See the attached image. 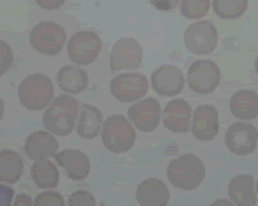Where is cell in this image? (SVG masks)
<instances>
[{"label": "cell", "instance_id": "6da1fadb", "mask_svg": "<svg viewBox=\"0 0 258 206\" xmlns=\"http://www.w3.org/2000/svg\"><path fill=\"white\" fill-rule=\"evenodd\" d=\"M81 103L73 95L61 93L55 97L52 103L45 108L42 123L47 132L55 137H64L75 131V126L79 116Z\"/></svg>", "mask_w": 258, "mask_h": 206}, {"label": "cell", "instance_id": "7a4b0ae2", "mask_svg": "<svg viewBox=\"0 0 258 206\" xmlns=\"http://www.w3.org/2000/svg\"><path fill=\"white\" fill-rule=\"evenodd\" d=\"M205 164L199 156L185 153L169 161L166 168V177L173 187L190 192L196 190L205 180Z\"/></svg>", "mask_w": 258, "mask_h": 206}, {"label": "cell", "instance_id": "3957f363", "mask_svg": "<svg viewBox=\"0 0 258 206\" xmlns=\"http://www.w3.org/2000/svg\"><path fill=\"white\" fill-rule=\"evenodd\" d=\"M55 98V87L52 79L42 74L34 73L26 76L18 87V100L23 108L29 112H40L45 110Z\"/></svg>", "mask_w": 258, "mask_h": 206}, {"label": "cell", "instance_id": "277c9868", "mask_svg": "<svg viewBox=\"0 0 258 206\" xmlns=\"http://www.w3.org/2000/svg\"><path fill=\"white\" fill-rule=\"evenodd\" d=\"M100 139L110 153L121 155L129 152L136 144V129L126 116L111 115L102 123Z\"/></svg>", "mask_w": 258, "mask_h": 206}, {"label": "cell", "instance_id": "5b68a950", "mask_svg": "<svg viewBox=\"0 0 258 206\" xmlns=\"http://www.w3.org/2000/svg\"><path fill=\"white\" fill-rule=\"evenodd\" d=\"M67 41V31L55 21H40L29 33L31 47L40 55H47V57L58 55L64 49Z\"/></svg>", "mask_w": 258, "mask_h": 206}, {"label": "cell", "instance_id": "8992f818", "mask_svg": "<svg viewBox=\"0 0 258 206\" xmlns=\"http://www.w3.org/2000/svg\"><path fill=\"white\" fill-rule=\"evenodd\" d=\"M68 57L76 66H89L99 58L102 52V39L92 31H79L67 41Z\"/></svg>", "mask_w": 258, "mask_h": 206}, {"label": "cell", "instance_id": "52a82bcc", "mask_svg": "<svg viewBox=\"0 0 258 206\" xmlns=\"http://www.w3.org/2000/svg\"><path fill=\"white\" fill-rule=\"evenodd\" d=\"M150 89L149 79L137 71H124L111 79L110 92L121 103H134L142 100Z\"/></svg>", "mask_w": 258, "mask_h": 206}, {"label": "cell", "instance_id": "ba28073f", "mask_svg": "<svg viewBox=\"0 0 258 206\" xmlns=\"http://www.w3.org/2000/svg\"><path fill=\"white\" fill-rule=\"evenodd\" d=\"M144 50L142 45L134 37H121L111 45L110 68L113 73L136 71L142 66Z\"/></svg>", "mask_w": 258, "mask_h": 206}, {"label": "cell", "instance_id": "9c48e42d", "mask_svg": "<svg viewBox=\"0 0 258 206\" xmlns=\"http://www.w3.org/2000/svg\"><path fill=\"white\" fill-rule=\"evenodd\" d=\"M218 29L212 21L199 20L184 31V45L194 55H208L218 45Z\"/></svg>", "mask_w": 258, "mask_h": 206}, {"label": "cell", "instance_id": "30bf717a", "mask_svg": "<svg viewBox=\"0 0 258 206\" xmlns=\"http://www.w3.org/2000/svg\"><path fill=\"white\" fill-rule=\"evenodd\" d=\"M187 84L190 90L200 95H208L216 90L221 82V69L212 60H197L189 66Z\"/></svg>", "mask_w": 258, "mask_h": 206}, {"label": "cell", "instance_id": "8fae6325", "mask_svg": "<svg viewBox=\"0 0 258 206\" xmlns=\"http://www.w3.org/2000/svg\"><path fill=\"white\" fill-rule=\"evenodd\" d=\"M226 147L237 156L252 155L258 145V131L253 124L248 121H239L229 126L224 136Z\"/></svg>", "mask_w": 258, "mask_h": 206}, {"label": "cell", "instance_id": "7c38bea8", "mask_svg": "<svg viewBox=\"0 0 258 206\" xmlns=\"http://www.w3.org/2000/svg\"><path fill=\"white\" fill-rule=\"evenodd\" d=\"M127 120L131 121L134 129L141 132L155 131L161 121V107L158 100L144 97L139 101H134L127 108Z\"/></svg>", "mask_w": 258, "mask_h": 206}, {"label": "cell", "instance_id": "4fadbf2b", "mask_svg": "<svg viewBox=\"0 0 258 206\" xmlns=\"http://www.w3.org/2000/svg\"><path fill=\"white\" fill-rule=\"evenodd\" d=\"M184 73L174 65H161L150 76L152 89L161 97H176L184 89Z\"/></svg>", "mask_w": 258, "mask_h": 206}, {"label": "cell", "instance_id": "5bb4252c", "mask_svg": "<svg viewBox=\"0 0 258 206\" xmlns=\"http://www.w3.org/2000/svg\"><path fill=\"white\" fill-rule=\"evenodd\" d=\"M220 131V115L213 105H200L192 112L190 132L200 142H210Z\"/></svg>", "mask_w": 258, "mask_h": 206}, {"label": "cell", "instance_id": "9a60e30c", "mask_svg": "<svg viewBox=\"0 0 258 206\" xmlns=\"http://www.w3.org/2000/svg\"><path fill=\"white\" fill-rule=\"evenodd\" d=\"M55 163L67 174V177L81 182L91 174V160L89 156L78 148H64L55 153Z\"/></svg>", "mask_w": 258, "mask_h": 206}, {"label": "cell", "instance_id": "2e32d148", "mask_svg": "<svg viewBox=\"0 0 258 206\" xmlns=\"http://www.w3.org/2000/svg\"><path fill=\"white\" fill-rule=\"evenodd\" d=\"M161 120H163V126L169 132L185 134L190 131L192 108L185 100L173 98L161 110Z\"/></svg>", "mask_w": 258, "mask_h": 206}, {"label": "cell", "instance_id": "e0dca14e", "mask_svg": "<svg viewBox=\"0 0 258 206\" xmlns=\"http://www.w3.org/2000/svg\"><path fill=\"white\" fill-rule=\"evenodd\" d=\"M58 152V140L53 134L47 131H34L31 132L24 142V153L29 160H42V158H52Z\"/></svg>", "mask_w": 258, "mask_h": 206}, {"label": "cell", "instance_id": "ac0fdd59", "mask_svg": "<svg viewBox=\"0 0 258 206\" xmlns=\"http://www.w3.org/2000/svg\"><path fill=\"white\" fill-rule=\"evenodd\" d=\"M169 190L163 180L150 177L142 180L136 190V200L139 206H168Z\"/></svg>", "mask_w": 258, "mask_h": 206}, {"label": "cell", "instance_id": "d6986e66", "mask_svg": "<svg viewBox=\"0 0 258 206\" xmlns=\"http://www.w3.org/2000/svg\"><path fill=\"white\" fill-rule=\"evenodd\" d=\"M228 196L234 206H256L258 196L253 176L239 174V176L232 177L228 185Z\"/></svg>", "mask_w": 258, "mask_h": 206}, {"label": "cell", "instance_id": "ffe728a7", "mask_svg": "<svg viewBox=\"0 0 258 206\" xmlns=\"http://www.w3.org/2000/svg\"><path fill=\"white\" fill-rule=\"evenodd\" d=\"M102 123H103V116L99 108L91 105V103H81L79 116L75 126V131L81 139L94 140L95 137H99Z\"/></svg>", "mask_w": 258, "mask_h": 206}, {"label": "cell", "instance_id": "44dd1931", "mask_svg": "<svg viewBox=\"0 0 258 206\" xmlns=\"http://www.w3.org/2000/svg\"><path fill=\"white\" fill-rule=\"evenodd\" d=\"M56 84L60 90L67 95H78L87 90L89 87V76L86 71L76 65H67L60 68L56 73Z\"/></svg>", "mask_w": 258, "mask_h": 206}, {"label": "cell", "instance_id": "7402d4cb", "mask_svg": "<svg viewBox=\"0 0 258 206\" xmlns=\"http://www.w3.org/2000/svg\"><path fill=\"white\" fill-rule=\"evenodd\" d=\"M232 116L240 121H252L258 118V93L248 89L237 90L229 100Z\"/></svg>", "mask_w": 258, "mask_h": 206}, {"label": "cell", "instance_id": "603a6c76", "mask_svg": "<svg viewBox=\"0 0 258 206\" xmlns=\"http://www.w3.org/2000/svg\"><path fill=\"white\" fill-rule=\"evenodd\" d=\"M31 177L36 187L42 190H53L60 182V171L50 158H42L32 163Z\"/></svg>", "mask_w": 258, "mask_h": 206}, {"label": "cell", "instance_id": "cb8c5ba5", "mask_svg": "<svg viewBox=\"0 0 258 206\" xmlns=\"http://www.w3.org/2000/svg\"><path fill=\"white\" fill-rule=\"evenodd\" d=\"M24 161L13 150H0V182L15 185L23 176Z\"/></svg>", "mask_w": 258, "mask_h": 206}, {"label": "cell", "instance_id": "d4e9b609", "mask_svg": "<svg viewBox=\"0 0 258 206\" xmlns=\"http://www.w3.org/2000/svg\"><path fill=\"white\" fill-rule=\"evenodd\" d=\"M213 12L221 20H237L248 9V0H212Z\"/></svg>", "mask_w": 258, "mask_h": 206}, {"label": "cell", "instance_id": "484cf974", "mask_svg": "<svg viewBox=\"0 0 258 206\" xmlns=\"http://www.w3.org/2000/svg\"><path fill=\"white\" fill-rule=\"evenodd\" d=\"M179 10L185 20L199 21L210 10V0H179Z\"/></svg>", "mask_w": 258, "mask_h": 206}, {"label": "cell", "instance_id": "4316f807", "mask_svg": "<svg viewBox=\"0 0 258 206\" xmlns=\"http://www.w3.org/2000/svg\"><path fill=\"white\" fill-rule=\"evenodd\" d=\"M32 206H67V201L61 193L55 192V190H44L32 200Z\"/></svg>", "mask_w": 258, "mask_h": 206}, {"label": "cell", "instance_id": "83f0119b", "mask_svg": "<svg viewBox=\"0 0 258 206\" xmlns=\"http://www.w3.org/2000/svg\"><path fill=\"white\" fill-rule=\"evenodd\" d=\"M67 206H97V200L91 192L76 190L68 196Z\"/></svg>", "mask_w": 258, "mask_h": 206}, {"label": "cell", "instance_id": "f1b7e54d", "mask_svg": "<svg viewBox=\"0 0 258 206\" xmlns=\"http://www.w3.org/2000/svg\"><path fill=\"white\" fill-rule=\"evenodd\" d=\"M13 60H15V55H13L12 45L0 39V76H4L7 71L12 68Z\"/></svg>", "mask_w": 258, "mask_h": 206}, {"label": "cell", "instance_id": "f546056e", "mask_svg": "<svg viewBox=\"0 0 258 206\" xmlns=\"http://www.w3.org/2000/svg\"><path fill=\"white\" fill-rule=\"evenodd\" d=\"M15 198V190L12 185H7L0 182V206H12Z\"/></svg>", "mask_w": 258, "mask_h": 206}, {"label": "cell", "instance_id": "4dcf8cb0", "mask_svg": "<svg viewBox=\"0 0 258 206\" xmlns=\"http://www.w3.org/2000/svg\"><path fill=\"white\" fill-rule=\"evenodd\" d=\"M149 4L160 12H171L179 5V0H149Z\"/></svg>", "mask_w": 258, "mask_h": 206}, {"label": "cell", "instance_id": "1f68e13d", "mask_svg": "<svg viewBox=\"0 0 258 206\" xmlns=\"http://www.w3.org/2000/svg\"><path fill=\"white\" fill-rule=\"evenodd\" d=\"M64 2H67V0H36L39 9H42V10H58L64 5Z\"/></svg>", "mask_w": 258, "mask_h": 206}, {"label": "cell", "instance_id": "d6a6232c", "mask_svg": "<svg viewBox=\"0 0 258 206\" xmlns=\"http://www.w3.org/2000/svg\"><path fill=\"white\" fill-rule=\"evenodd\" d=\"M12 206H32V198L28 193H18L13 198Z\"/></svg>", "mask_w": 258, "mask_h": 206}, {"label": "cell", "instance_id": "836d02e7", "mask_svg": "<svg viewBox=\"0 0 258 206\" xmlns=\"http://www.w3.org/2000/svg\"><path fill=\"white\" fill-rule=\"evenodd\" d=\"M210 206H234L232 201L229 200V198H220V200L213 201Z\"/></svg>", "mask_w": 258, "mask_h": 206}, {"label": "cell", "instance_id": "e575fe53", "mask_svg": "<svg viewBox=\"0 0 258 206\" xmlns=\"http://www.w3.org/2000/svg\"><path fill=\"white\" fill-rule=\"evenodd\" d=\"M4 116H5V103L2 98H0V121L4 120Z\"/></svg>", "mask_w": 258, "mask_h": 206}, {"label": "cell", "instance_id": "d590c367", "mask_svg": "<svg viewBox=\"0 0 258 206\" xmlns=\"http://www.w3.org/2000/svg\"><path fill=\"white\" fill-rule=\"evenodd\" d=\"M255 69H256V73H258V57H256V60H255Z\"/></svg>", "mask_w": 258, "mask_h": 206}, {"label": "cell", "instance_id": "8d00e7d4", "mask_svg": "<svg viewBox=\"0 0 258 206\" xmlns=\"http://www.w3.org/2000/svg\"><path fill=\"white\" fill-rule=\"evenodd\" d=\"M255 190H256V196H258V180H255Z\"/></svg>", "mask_w": 258, "mask_h": 206}]
</instances>
